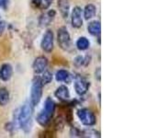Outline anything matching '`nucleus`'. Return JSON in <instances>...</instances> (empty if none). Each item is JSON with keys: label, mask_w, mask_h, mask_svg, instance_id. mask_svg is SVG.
<instances>
[{"label": "nucleus", "mask_w": 147, "mask_h": 138, "mask_svg": "<svg viewBox=\"0 0 147 138\" xmlns=\"http://www.w3.org/2000/svg\"><path fill=\"white\" fill-rule=\"evenodd\" d=\"M5 28H6V23L2 20H0V36L3 34V32L5 30Z\"/></svg>", "instance_id": "obj_22"}, {"label": "nucleus", "mask_w": 147, "mask_h": 138, "mask_svg": "<svg viewBox=\"0 0 147 138\" xmlns=\"http://www.w3.org/2000/svg\"><path fill=\"white\" fill-rule=\"evenodd\" d=\"M55 110V103L52 98H47L45 100L42 110L37 116V122L41 126H46L52 121Z\"/></svg>", "instance_id": "obj_1"}, {"label": "nucleus", "mask_w": 147, "mask_h": 138, "mask_svg": "<svg viewBox=\"0 0 147 138\" xmlns=\"http://www.w3.org/2000/svg\"><path fill=\"white\" fill-rule=\"evenodd\" d=\"M75 66H82L83 64H85V58L83 57V56H77L76 59H75Z\"/></svg>", "instance_id": "obj_21"}, {"label": "nucleus", "mask_w": 147, "mask_h": 138, "mask_svg": "<svg viewBox=\"0 0 147 138\" xmlns=\"http://www.w3.org/2000/svg\"><path fill=\"white\" fill-rule=\"evenodd\" d=\"M9 101V92L5 87L0 89V106H5Z\"/></svg>", "instance_id": "obj_19"}, {"label": "nucleus", "mask_w": 147, "mask_h": 138, "mask_svg": "<svg viewBox=\"0 0 147 138\" xmlns=\"http://www.w3.org/2000/svg\"><path fill=\"white\" fill-rule=\"evenodd\" d=\"M57 41L58 44L61 47V49L64 51H69L71 48V38L70 34L67 30L66 28L62 27L58 30L57 34Z\"/></svg>", "instance_id": "obj_5"}, {"label": "nucleus", "mask_w": 147, "mask_h": 138, "mask_svg": "<svg viewBox=\"0 0 147 138\" xmlns=\"http://www.w3.org/2000/svg\"><path fill=\"white\" fill-rule=\"evenodd\" d=\"M96 78H98V80H100V68L98 69V71H96Z\"/></svg>", "instance_id": "obj_24"}, {"label": "nucleus", "mask_w": 147, "mask_h": 138, "mask_svg": "<svg viewBox=\"0 0 147 138\" xmlns=\"http://www.w3.org/2000/svg\"><path fill=\"white\" fill-rule=\"evenodd\" d=\"M41 49L46 53H51L53 50V33L52 30H47L41 40Z\"/></svg>", "instance_id": "obj_6"}, {"label": "nucleus", "mask_w": 147, "mask_h": 138, "mask_svg": "<svg viewBox=\"0 0 147 138\" xmlns=\"http://www.w3.org/2000/svg\"><path fill=\"white\" fill-rule=\"evenodd\" d=\"M7 0H0V9H5L7 7Z\"/></svg>", "instance_id": "obj_23"}, {"label": "nucleus", "mask_w": 147, "mask_h": 138, "mask_svg": "<svg viewBox=\"0 0 147 138\" xmlns=\"http://www.w3.org/2000/svg\"><path fill=\"white\" fill-rule=\"evenodd\" d=\"M13 69L9 64H4L0 68V78L3 81H8L12 76Z\"/></svg>", "instance_id": "obj_11"}, {"label": "nucleus", "mask_w": 147, "mask_h": 138, "mask_svg": "<svg viewBox=\"0 0 147 138\" xmlns=\"http://www.w3.org/2000/svg\"><path fill=\"white\" fill-rule=\"evenodd\" d=\"M96 6H94V5L88 4L85 7V8H84L85 20H90V18H94L96 16Z\"/></svg>", "instance_id": "obj_15"}, {"label": "nucleus", "mask_w": 147, "mask_h": 138, "mask_svg": "<svg viewBox=\"0 0 147 138\" xmlns=\"http://www.w3.org/2000/svg\"><path fill=\"white\" fill-rule=\"evenodd\" d=\"M31 118H32V105L30 103H25L21 107L18 116V125L20 126V128L24 129V130L30 128L29 126L31 123Z\"/></svg>", "instance_id": "obj_2"}, {"label": "nucleus", "mask_w": 147, "mask_h": 138, "mask_svg": "<svg viewBox=\"0 0 147 138\" xmlns=\"http://www.w3.org/2000/svg\"><path fill=\"white\" fill-rule=\"evenodd\" d=\"M41 74H42V75H41V76H40V80L43 86L52 82V80H53V74L52 73L49 71H43Z\"/></svg>", "instance_id": "obj_20"}, {"label": "nucleus", "mask_w": 147, "mask_h": 138, "mask_svg": "<svg viewBox=\"0 0 147 138\" xmlns=\"http://www.w3.org/2000/svg\"><path fill=\"white\" fill-rule=\"evenodd\" d=\"M83 12L79 7H75L71 14V22L74 28H80L83 25Z\"/></svg>", "instance_id": "obj_8"}, {"label": "nucleus", "mask_w": 147, "mask_h": 138, "mask_svg": "<svg viewBox=\"0 0 147 138\" xmlns=\"http://www.w3.org/2000/svg\"><path fill=\"white\" fill-rule=\"evenodd\" d=\"M55 79L58 82H66L70 83L71 81V76L68 71L64 70V69H61V70L57 71L56 75H55Z\"/></svg>", "instance_id": "obj_14"}, {"label": "nucleus", "mask_w": 147, "mask_h": 138, "mask_svg": "<svg viewBox=\"0 0 147 138\" xmlns=\"http://www.w3.org/2000/svg\"><path fill=\"white\" fill-rule=\"evenodd\" d=\"M54 95L59 100H62V101H66L70 99V92H69V89L66 86L59 87L58 89L55 90Z\"/></svg>", "instance_id": "obj_10"}, {"label": "nucleus", "mask_w": 147, "mask_h": 138, "mask_svg": "<svg viewBox=\"0 0 147 138\" xmlns=\"http://www.w3.org/2000/svg\"><path fill=\"white\" fill-rule=\"evenodd\" d=\"M89 82L86 79H85L84 77L82 76H76V80H75V89L76 92L79 95V96H83L85 95L87 90L89 89Z\"/></svg>", "instance_id": "obj_7"}, {"label": "nucleus", "mask_w": 147, "mask_h": 138, "mask_svg": "<svg viewBox=\"0 0 147 138\" xmlns=\"http://www.w3.org/2000/svg\"><path fill=\"white\" fill-rule=\"evenodd\" d=\"M33 5L40 9H47L53 3V0H32Z\"/></svg>", "instance_id": "obj_18"}, {"label": "nucleus", "mask_w": 147, "mask_h": 138, "mask_svg": "<svg viewBox=\"0 0 147 138\" xmlns=\"http://www.w3.org/2000/svg\"><path fill=\"white\" fill-rule=\"evenodd\" d=\"M77 116L80 122L86 126H93L96 122V115L88 109H81L77 112Z\"/></svg>", "instance_id": "obj_4"}, {"label": "nucleus", "mask_w": 147, "mask_h": 138, "mask_svg": "<svg viewBox=\"0 0 147 138\" xmlns=\"http://www.w3.org/2000/svg\"><path fill=\"white\" fill-rule=\"evenodd\" d=\"M42 87L40 80V77H37L32 82L31 86V91H30V104L32 106L38 105L41 99V96H42Z\"/></svg>", "instance_id": "obj_3"}, {"label": "nucleus", "mask_w": 147, "mask_h": 138, "mask_svg": "<svg viewBox=\"0 0 147 138\" xmlns=\"http://www.w3.org/2000/svg\"><path fill=\"white\" fill-rule=\"evenodd\" d=\"M55 17V11L54 10H50L47 13H45L44 15H42L40 18V24L41 27L47 26L49 25L51 21H53V18Z\"/></svg>", "instance_id": "obj_13"}, {"label": "nucleus", "mask_w": 147, "mask_h": 138, "mask_svg": "<svg viewBox=\"0 0 147 138\" xmlns=\"http://www.w3.org/2000/svg\"><path fill=\"white\" fill-rule=\"evenodd\" d=\"M89 46H90V41L86 37H80L76 41V47L80 51H86L89 48Z\"/></svg>", "instance_id": "obj_17"}, {"label": "nucleus", "mask_w": 147, "mask_h": 138, "mask_svg": "<svg viewBox=\"0 0 147 138\" xmlns=\"http://www.w3.org/2000/svg\"><path fill=\"white\" fill-rule=\"evenodd\" d=\"M87 30H88L89 33L91 35L94 36H99L100 35V31H101V25L100 22L98 20H94L91 21L88 26H87Z\"/></svg>", "instance_id": "obj_12"}, {"label": "nucleus", "mask_w": 147, "mask_h": 138, "mask_svg": "<svg viewBox=\"0 0 147 138\" xmlns=\"http://www.w3.org/2000/svg\"><path fill=\"white\" fill-rule=\"evenodd\" d=\"M58 7H59L60 12H61L62 16L64 18H67L68 17V13H69V3H68V0H59Z\"/></svg>", "instance_id": "obj_16"}, {"label": "nucleus", "mask_w": 147, "mask_h": 138, "mask_svg": "<svg viewBox=\"0 0 147 138\" xmlns=\"http://www.w3.org/2000/svg\"><path fill=\"white\" fill-rule=\"evenodd\" d=\"M47 66H48L47 58L44 56H40L35 59L32 67H33V71L35 74H41L43 71H45V69L47 68Z\"/></svg>", "instance_id": "obj_9"}]
</instances>
